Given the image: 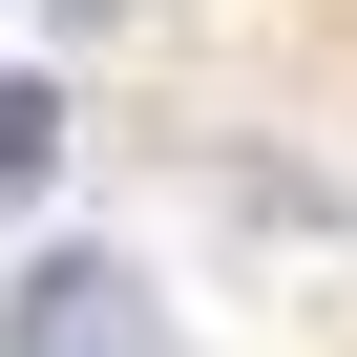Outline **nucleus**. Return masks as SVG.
<instances>
[{"label": "nucleus", "instance_id": "1", "mask_svg": "<svg viewBox=\"0 0 357 357\" xmlns=\"http://www.w3.org/2000/svg\"><path fill=\"white\" fill-rule=\"evenodd\" d=\"M0 336H22V357H147V294H126L105 252H43V273H22V315H0Z\"/></svg>", "mask_w": 357, "mask_h": 357}, {"label": "nucleus", "instance_id": "2", "mask_svg": "<svg viewBox=\"0 0 357 357\" xmlns=\"http://www.w3.org/2000/svg\"><path fill=\"white\" fill-rule=\"evenodd\" d=\"M63 168V84H0V190H43Z\"/></svg>", "mask_w": 357, "mask_h": 357}]
</instances>
